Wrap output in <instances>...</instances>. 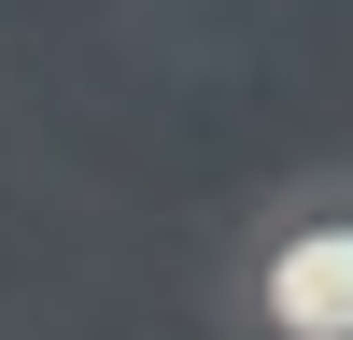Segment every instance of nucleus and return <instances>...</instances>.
I'll use <instances>...</instances> for the list:
<instances>
[{"mask_svg":"<svg viewBox=\"0 0 353 340\" xmlns=\"http://www.w3.org/2000/svg\"><path fill=\"white\" fill-rule=\"evenodd\" d=\"M212 326L226 340H353V156L283 170L212 241Z\"/></svg>","mask_w":353,"mask_h":340,"instance_id":"obj_1","label":"nucleus"}]
</instances>
